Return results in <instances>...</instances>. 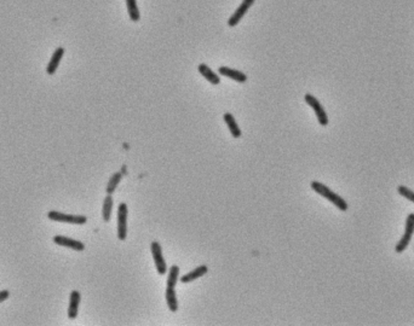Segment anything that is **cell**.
Instances as JSON below:
<instances>
[{"label": "cell", "mask_w": 414, "mask_h": 326, "mask_svg": "<svg viewBox=\"0 0 414 326\" xmlns=\"http://www.w3.org/2000/svg\"><path fill=\"white\" fill-rule=\"evenodd\" d=\"M208 272V267L205 265H201L199 266V267L195 268V270H193L191 272H188L186 275H184L180 278V281L182 283H190V281H194L196 280L197 278H200V277L205 276L206 273Z\"/></svg>", "instance_id": "cell-12"}, {"label": "cell", "mask_w": 414, "mask_h": 326, "mask_svg": "<svg viewBox=\"0 0 414 326\" xmlns=\"http://www.w3.org/2000/svg\"><path fill=\"white\" fill-rule=\"evenodd\" d=\"M311 188L316 193L321 194L322 197H325L326 199H328V201H330L332 204L336 205L339 210H342V212H347L348 210V203L345 202V199L339 196V194L334 193L333 191H332L331 188H328L326 185H323V184L319 182H312Z\"/></svg>", "instance_id": "cell-1"}, {"label": "cell", "mask_w": 414, "mask_h": 326, "mask_svg": "<svg viewBox=\"0 0 414 326\" xmlns=\"http://www.w3.org/2000/svg\"><path fill=\"white\" fill-rule=\"evenodd\" d=\"M397 191H399V193L401 194V196H404L405 198H407L408 201L413 202V203H414V192L412 190H410V188L406 187V186L401 185V186H399V187H397Z\"/></svg>", "instance_id": "cell-20"}, {"label": "cell", "mask_w": 414, "mask_h": 326, "mask_svg": "<svg viewBox=\"0 0 414 326\" xmlns=\"http://www.w3.org/2000/svg\"><path fill=\"white\" fill-rule=\"evenodd\" d=\"M126 5H127V12L131 21L138 22L141 15H139L138 6H137V0H126Z\"/></svg>", "instance_id": "cell-17"}, {"label": "cell", "mask_w": 414, "mask_h": 326, "mask_svg": "<svg viewBox=\"0 0 414 326\" xmlns=\"http://www.w3.org/2000/svg\"><path fill=\"white\" fill-rule=\"evenodd\" d=\"M63 54H64V48L63 47H57L56 50H55L54 54H52L50 59V63H49L48 68H46V73H48L49 75H54V74L56 73L57 68H59V63H61Z\"/></svg>", "instance_id": "cell-11"}, {"label": "cell", "mask_w": 414, "mask_h": 326, "mask_svg": "<svg viewBox=\"0 0 414 326\" xmlns=\"http://www.w3.org/2000/svg\"><path fill=\"white\" fill-rule=\"evenodd\" d=\"M256 1V0H243L242 2H241L240 6L237 7V11H235L234 13H233L232 17L229 18L228 21V26L229 27H235L237 24H238V22L243 18V16L246 15V12L249 10V7L253 5V2Z\"/></svg>", "instance_id": "cell-7"}, {"label": "cell", "mask_w": 414, "mask_h": 326, "mask_svg": "<svg viewBox=\"0 0 414 326\" xmlns=\"http://www.w3.org/2000/svg\"><path fill=\"white\" fill-rule=\"evenodd\" d=\"M127 205L120 203L118 208V238L120 240H125L127 237Z\"/></svg>", "instance_id": "cell-5"}, {"label": "cell", "mask_w": 414, "mask_h": 326, "mask_svg": "<svg viewBox=\"0 0 414 326\" xmlns=\"http://www.w3.org/2000/svg\"><path fill=\"white\" fill-rule=\"evenodd\" d=\"M112 210H113V197H112V194H108V196L104 198L102 208V218L106 223H108V221L111 220Z\"/></svg>", "instance_id": "cell-16"}, {"label": "cell", "mask_w": 414, "mask_h": 326, "mask_svg": "<svg viewBox=\"0 0 414 326\" xmlns=\"http://www.w3.org/2000/svg\"><path fill=\"white\" fill-rule=\"evenodd\" d=\"M197 70H199V73L201 74L202 76H204L205 79L208 82H211L212 85H218L219 82H221V79L218 78V75L213 72L212 69H211L210 67H208L207 64H205V63H201V64H199V67H197Z\"/></svg>", "instance_id": "cell-13"}, {"label": "cell", "mask_w": 414, "mask_h": 326, "mask_svg": "<svg viewBox=\"0 0 414 326\" xmlns=\"http://www.w3.org/2000/svg\"><path fill=\"white\" fill-rule=\"evenodd\" d=\"M223 119H224V121H226L227 126L229 127V131H230V133H232V136L234 137V138H240V137H241V130H240V127H238V125H237V120H235V117L233 116L230 112H226V114H224V116H223Z\"/></svg>", "instance_id": "cell-14"}, {"label": "cell", "mask_w": 414, "mask_h": 326, "mask_svg": "<svg viewBox=\"0 0 414 326\" xmlns=\"http://www.w3.org/2000/svg\"><path fill=\"white\" fill-rule=\"evenodd\" d=\"M178 276H179V267L177 265L171 266L169 272V278H167V286L175 287L178 281Z\"/></svg>", "instance_id": "cell-19"}, {"label": "cell", "mask_w": 414, "mask_h": 326, "mask_svg": "<svg viewBox=\"0 0 414 326\" xmlns=\"http://www.w3.org/2000/svg\"><path fill=\"white\" fill-rule=\"evenodd\" d=\"M304 100H305V103L308 104L309 106H311L312 110L315 111V115H316L317 120H319V123L321 126H327L328 125V116L327 114H326L325 109H323V106L321 105V103L319 102V100L316 99V98L314 97V95L309 94V93H306L305 95H304Z\"/></svg>", "instance_id": "cell-4"}, {"label": "cell", "mask_w": 414, "mask_h": 326, "mask_svg": "<svg viewBox=\"0 0 414 326\" xmlns=\"http://www.w3.org/2000/svg\"><path fill=\"white\" fill-rule=\"evenodd\" d=\"M150 250H152L153 259H154L156 271L159 275H165L167 272V265L165 262V259L163 256V250H161V245L158 242H153L150 245Z\"/></svg>", "instance_id": "cell-6"}, {"label": "cell", "mask_w": 414, "mask_h": 326, "mask_svg": "<svg viewBox=\"0 0 414 326\" xmlns=\"http://www.w3.org/2000/svg\"><path fill=\"white\" fill-rule=\"evenodd\" d=\"M121 179H122V173H121V172H117V173H114L113 175H112V178H111V179H109L108 185H107V188H106L107 193H108V194L113 193L114 191L117 190L118 185H119L120 180H121Z\"/></svg>", "instance_id": "cell-18"}, {"label": "cell", "mask_w": 414, "mask_h": 326, "mask_svg": "<svg viewBox=\"0 0 414 326\" xmlns=\"http://www.w3.org/2000/svg\"><path fill=\"white\" fill-rule=\"evenodd\" d=\"M54 242L56 243L57 245L67 246V248L73 249V250H75V251H83L85 249L84 243L79 242V240L72 239V238L64 237V235H55Z\"/></svg>", "instance_id": "cell-8"}, {"label": "cell", "mask_w": 414, "mask_h": 326, "mask_svg": "<svg viewBox=\"0 0 414 326\" xmlns=\"http://www.w3.org/2000/svg\"><path fill=\"white\" fill-rule=\"evenodd\" d=\"M80 292L76 291V290H73V291L70 292L69 307H68V318H69V319H75V318L78 317V309L79 305H80Z\"/></svg>", "instance_id": "cell-9"}, {"label": "cell", "mask_w": 414, "mask_h": 326, "mask_svg": "<svg viewBox=\"0 0 414 326\" xmlns=\"http://www.w3.org/2000/svg\"><path fill=\"white\" fill-rule=\"evenodd\" d=\"M10 296V292L7 291V290H2V291H0V302H2V301L7 300Z\"/></svg>", "instance_id": "cell-21"}, {"label": "cell", "mask_w": 414, "mask_h": 326, "mask_svg": "<svg viewBox=\"0 0 414 326\" xmlns=\"http://www.w3.org/2000/svg\"><path fill=\"white\" fill-rule=\"evenodd\" d=\"M414 233V213H411L410 215L407 216V220H406V230L405 233L402 235V238L400 239V242L396 244V253L401 254L407 249V246L410 245L411 239H412Z\"/></svg>", "instance_id": "cell-2"}, {"label": "cell", "mask_w": 414, "mask_h": 326, "mask_svg": "<svg viewBox=\"0 0 414 326\" xmlns=\"http://www.w3.org/2000/svg\"><path fill=\"white\" fill-rule=\"evenodd\" d=\"M218 73L221 74V75L232 79V80H234L237 82H241V84H242V82H246V80H247V76H246L245 73L240 72V70H237V69H232V68L221 67L218 69Z\"/></svg>", "instance_id": "cell-10"}, {"label": "cell", "mask_w": 414, "mask_h": 326, "mask_svg": "<svg viewBox=\"0 0 414 326\" xmlns=\"http://www.w3.org/2000/svg\"><path fill=\"white\" fill-rule=\"evenodd\" d=\"M166 302H167V306H169L170 311H171V312H177L178 311V301H177L176 291H175V287L167 286V289H166Z\"/></svg>", "instance_id": "cell-15"}, {"label": "cell", "mask_w": 414, "mask_h": 326, "mask_svg": "<svg viewBox=\"0 0 414 326\" xmlns=\"http://www.w3.org/2000/svg\"><path fill=\"white\" fill-rule=\"evenodd\" d=\"M48 218L52 221H57V223L63 224H72V225H84L86 224L87 218L84 215H72V214H63L59 212H49Z\"/></svg>", "instance_id": "cell-3"}]
</instances>
